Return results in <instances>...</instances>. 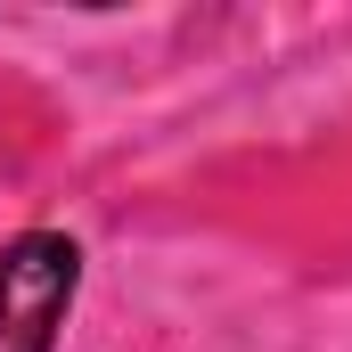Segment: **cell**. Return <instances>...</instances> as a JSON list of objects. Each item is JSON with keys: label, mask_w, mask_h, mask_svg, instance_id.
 I'll return each mask as SVG.
<instances>
[{"label": "cell", "mask_w": 352, "mask_h": 352, "mask_svg": "<svg viewBox=\"0 0 352 352\" xmlns=\"http://www.w3.org/2000/svg\"><path fill=\"white\" fill-rule=\"evenodd\" d=\"M82 287V246L66 230H25L0 246V352H58Z\"/></svg>", "instance_id": "cell-1"}]
</instances>
